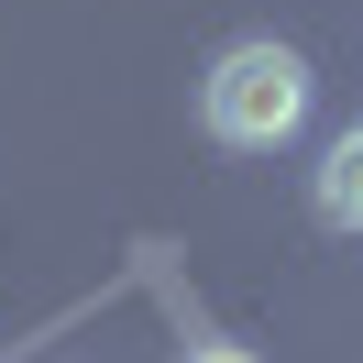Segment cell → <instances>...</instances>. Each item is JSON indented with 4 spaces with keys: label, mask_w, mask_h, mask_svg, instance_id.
Segmentation results:
<instances>
[{
    "label": "cell",
    "mask_w": 363,
    "mask_h": 363,
    "mask_svg": "<svg viewBox=\"0 0 363 363\" xmlns=\"http://www.w3.org/2000/svg\"><path fill=\"white\" fill-rule=\"evenodd\" d=\"M187 363H253V352H242V341H209V352H187Z\"/></svg>",
    "instance_id": "cell-3"
},
{
    "label": "cell",
    "mask_w": 363,
    "mask_h": 363,
    "mask_svg": "<svg viewBox=\"0 0 363 363\" xmlns=\"http://www.w3.org/2000/svg\"><path fill=\"white\" fill-rule=\"evenodd\" d=\"M308 199H319V220H330V231H363V121L319 155V187H308Z\"/></svg>",
    "instance_id": "cell-2"
},
{
    "label": "cell",
    "mask_w": 363,
    "mask_h": 363,
    "mask_svg": "<svg viewBox=\"0 0 363 363\" xmlns=\"http://www.w3.org/2000/svg\"><path fill=\"white\" fill-rule=\"evenodd\" d=\"M199 121L231 143V155H275V143L308 121V55H297V45H264V33L231 45L220 67L199 77Z\"/></svg>",
    "instance_id": "cell-1"
}]
</instances>
